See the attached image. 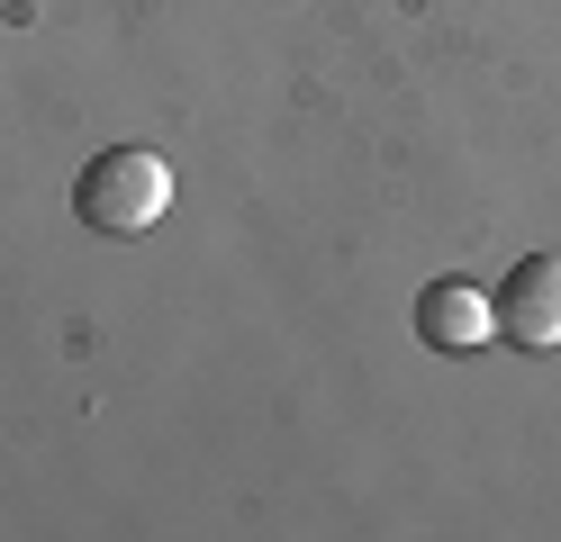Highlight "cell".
<instances>
[{"mask_svg":"<svg viewBox=\"0 0 561 542\" xmlns=\"http://www.w3.org/2000/svg\"><path fill=\"white\" fill-rule=\"evenodd\" d=\"M163 208H172V163L154 154V145H110V154H91L73 172V217H82V235H146L163 227Z\"/></svg>","mask_w":561,"mask_h":542,"instance_id":"obj_1","label":"cell"},{"mask_svg":"<svg viewBox=\"0 0 561 542\" xmlns=\"http://www.w3.org/2000/svg\"><path fill=\"white\" fill-rule=\"evenodd\" d=\"M489 308H499V335L516 353H552L561 344V253H525V263H507V280L489 289Z\"/></svg>","mask_w":561,"mask_h":542,"instance_id":"obj_2","label":"cell"},{"mask_svg":"<svg viewBox=\"0 0 561 542\" xmlns=\"http://www.w3.org/2000/svg\"><path fill=\"white\" fill-rule=\"evenodd\" d=\"M416 335L435 353H480L499 335V308H489L480 280H426V299H416Z\"/></svg>","mask_w":561,"mask_h":542,"instance_id":"obj_3","label":"cell"}]
</instances>
